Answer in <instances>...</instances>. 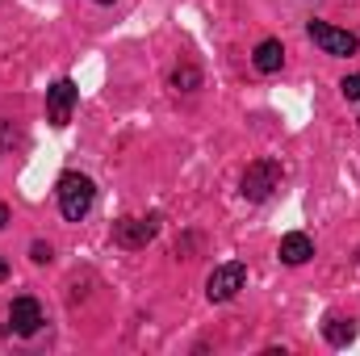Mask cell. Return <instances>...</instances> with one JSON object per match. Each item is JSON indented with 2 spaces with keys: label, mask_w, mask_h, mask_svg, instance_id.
<instances>
[{
  "label": "cell",
  "mask_w": 360,
  "mask_h": 356,
  "mask_svg": "<svg viewBox=\"0 0 360 356\" xmlns=\"http://www.w3.org/2000/svg\"><path fill=\"white\" fill-rule=\"evenodd\" d=\"M51 256H55L51 243H34V248H30V260H34V265H51Z\"/></svg>",
  "instance_id": "cell-12"
},
{
  "label": "cell",
  "mask_w": 360,
  "mask_h": 356,
  "mask_svg": "<svg viewBox=\"0 0 360 356\" xmlns=\"http://www.w3.org/2000/svg\"><path fill=\"white\" fill-rule=\"evenodd\" d=\"M42 323H46V314H42V306H38L34 298H17V302L8 306V331H13V336H38Z\"/></svg>",
  "instance_id": "cell-6"
},
{
  "label": "cell",
  "mask_w": 360,
  "mask_h": 356,
  "mask_svg": "<svg viewBox=\"0 0 360 356\" xmlns=\"http://www.w3.org/2000/svg\"><path fill=\"white\" fill-rule=\"evenodd\" d=\"M155 231H160V218H122V222H113V239L122 248H147L155 239Z\"/></svg>",
  "instance_id": "cell-7"
},
{
  "label": "cell",
  "mask_w": 360,
  "mask_h": 356,
  "mask_svg": "<svg viewBox=\"0 0 360 356\" xmlns=\"http://www.w3.org/2000/svg\"><path fill=\"white\" fill-rule=\"evenodd\" d=\"M172 84H176V89H184V92H193L197 84H201V76H197V68H188V63H184V68H176V72H172Z\"/></svg>",
  "instance_id": "cell-11"
},
{
  "label": "cell",
  "mask_w": 360,
  "mask_h": 356,
  "mask_svg": "<svg viewBox=\"0 0 360 356\" xmlns=\"http://www.w3.org/2000/svg\"><path fill=\"white\" fill-rule=\"evenodd\" d=\"M276 189H281V168H276L272 160L248 164V172H243V197H248V201H269Z\"/></svg>",
  "instance_id": "cell-2"
},
{
  "label": "cell",
  "mask_w": 360,
  "mask_h": 356,
  "mask_svg": "<svg viewBox=\"0 0 360 356\" xmlns=\"http://www.w3.org/2000/svg\"><path fill=\"white\" fill-rule=\"evenodd\" d=\"M243 281H248V268L239 265H222V268H214L210 272V281H205V298L210 302H231L239 289H243Z\"/></svg>",
  "instance_id": "cell-4"
},
{
  "label": "cell",
  "mask_w": 360,
  "mask_h": 356,
  "mask_svg": "<svg viewBox=\"0 0 360 356\" xmlns=\"http://www.w3.org/2000/svg\"><path fill=\"white\" fill-rule=\"evenodd\" d=\"M252 63H256V72H264V76H272V72H281V63H285V46H281L276 38H264V42L256 46Z\"/></svg>",
  "instance_id": "cell-9"
},
{
  "label": "cell",
  "mask_w": 360,
  "mask_h": 356,
  "mask_svg": "<svg viewBox=\"0 0 360 356\" xmlns=\"http://www.w3.org/2000/svg\"><path fill=\"white\" fill-rule=\"evenodd\" d=\"M96 4H113V0H96Z\"/></svg>",
  "instance_id": "cell-17"
},
{
  "label": "cell",
  "mask_w": 360,
  "mask_h": 356,
  "mask_svg": "<svg viewBox=\"0 0 360 356\" xmlns=\"http://www.w3.org/2000/svg\"><path fill=\"white\" fill-rule=\"evenodd\" d=\"M323 336H327V344H331V348H348V344L356 340V323H352V319H344V314H331V319L323 323Z\"/></svg>",
  "instance_id": "cell-10"
},
{
  "label": "cell",
  "mask_w": 360,
  "mask_h": 356,
  "mask_svg": "<svg viewBox=\"0 0 360 356\" xmlns=\"http://www.w3.org/2000/svg\"><path fill=\"white\" fill-rule=\"evenodd\" d=\"M340 92H344L348 101H360V76H344V84H340Z\"/></svg>",
  "instance_id": "cell-13"
},
{
  "label": "cell",
  "mask_w": 360,
  "mask_h": 356,
  "mask_svg": "<svg viewBox=\"0 0 360 356\" xmlns=\"http://www.w3.org/2000/svg\"><path fill=\"white\" fill-rule=\"evenodd\" d=\"M314 256V243H310V235H302V231H289L285 239H281V260L285 265H306Z\"/></svg>",
  "instance_id": "cell-8"
},
{
  "label": "cell",
  "mask_w": 360,
  "mask_h": 356,
  "mask_svg": "<svg viewBox=\"0 0 360 356\" xmlns=\"http://www.w3.org/2000/svg\"><path fill=\"white\" fill-rule=\"evenodd\" d=\"M306 34L327 51V55H356V34H348V30H335V25H327V21H310L306 25Z\"/></svg>",
  "instance_id": "cell-5"
},
{
  "label": "cell",
  "mask_w": 360,
  "mask_h": 356,
  "mask_svg": "<svg viewBox=\"0 0 360 356\" xmlns=\"http://www.w3.org/2000/svg\"><path fill=\"white\" fill-rule=\"evenodd\" d=\"M8 143H17V130H8V122H0V147H8Z\"/></svg>",
  "instance_id": "cell-14"
},
{
  "label": "cell",
  "mask_w": 360,
  "mask_h": 356,
  "mask_svg": "<svg viewBox=\"0 0 360 356\" xmlns=\"http://www.w3.org/2000/svg\"><path fill=\"white\" fill-rule=\"evenodd\" d=\"M55 193H59V210H63L68 222H80L92 210V201H96V189H92V180L84 172H63Z\"/></svg>",
  "instance_id": "cell-1"
},
{
  "label": "cell",
  "mask_w": 360,
  "mask_h": 356,
  "mask_svg": "<svg viewBox=\"0 0 360 356\" xmlns=\"http://www.w3.org/2000/svg\"><path fill=\"white\" fill-rule=\"evenodd\" d=\"M4 276H8V265H4V256H0V281H4Z\"/></svg>",
  "instance_id": "cell-16"
},
{
  "label": "cell",
  "mask_w": 360,
  "mask_h": 356,
  "mask_svg": "<svg viewBox=\"0 0 360 356\" xmlns=\"http://www.w3.org/2000/svg\"><path fill=\"white\" fill-rule=\"evenodd\" d=\"M0 227H8V205L0 201Z\"/></svg>",
  "instance_id": "cell-15"
},
{
  "label": "cell",
  "mask_w": 360,
  "mask_h": 356,
  "mask_svg": "<svg viewBox=\"0 0 360 356\" xmlns=\"http://www.w3.org/2000/svg\"><path fill=\"white\" fill-rule=\"evenodd\" d=\"M76 96H80V89H76L72 80H55V84L46 89V122H51L55 130H63V126L72 122Z\"/></svg>",
  "instance_id": "cell-3"
}]
</instances>
